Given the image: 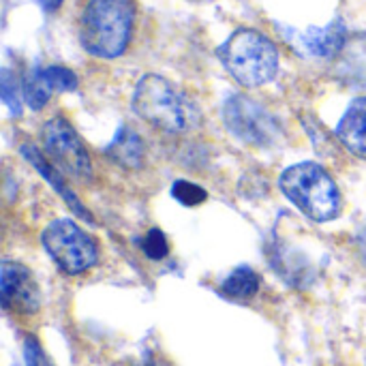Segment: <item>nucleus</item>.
Listing matches in <instances>:
<instances>
[{"label":"nucleus","instance_id":"nucleus-15","mask_svg":"<svg viewBox=\"0 0 366 366\" xmlns=\"http://www.w3.org/2000/svg\"><path fill=\"white\" fill-rule=\"evenodd\" d=\"M41 73H43L47 86L51 88V92H71L77 88V75L66 66L51 64V66L41 69Z\"/></svg>","mask_w":366,"mask_h":366},{"label":"nucleus","instance_id":"nucleus-7","mask_svg":"<svg viewBox=\"0 0 366 366\" xmlns=\"http://www.w3.org/2000/svg\"><path fill=\"white\" fill-rule=\"evenodd\" d=\"M223 120L227 129L242 142L253 146H270L279 137V124L255 101L236 94L223 107Z\"/></svg>","mask_w":366,"mask_h":366},{"label":"nucleus","instance_id":"nucleus-3","mask_svg":"<svg viewBox=\"0 0 366 366\" xmlns=\"http://www.w3.org/2000/svg\"><path fill=\"white\" fill-rule=\"evenodd\" d=\"M283 195L309 219L317 223L332 221L343 210V197L330 174L317 163H296L279 180Z\"/></svg>","mask_w":366,"mask_h":366},{"label":"nucleus","instance_id":"nucleus-22","mask_svg":"<svg viewBox=\"0 0 366 366\" xmlns=\"http://www.w3.org/2000/svg\"><path fill=\"white\" fill-rule=\"evenodd\" d=\"M144 366H152V365H144Z\"/></svg>","mask_w":366,"mask_h":366},{"label":"nucleus","instance_id":"nucleus-17","mask_svg":"<svg viewBox=\"0 0 366 366\" xmlns=\"http://www.w3.org/2000/svg\"><path fill=\"white\" fill-rule=\"evenodd\" d=\"M142 251L150 257V259H163L169 253V244L167 238L161 229H150L144 238H142Z\"/></svg>","mask_w":366,"mask_h":366},{"label":"nucleus","instance_id":"nucleus-16","mask_svg":"<svg viewBox=\"0 0 366 366\" xmlns=\"http://www.w3.org/2000/svg\"><path fill=\"white\" fill-rule=\"evenodd\" d=\"M172 195H174L182 206H199L202 202L208 199V193H206L202 187L193 184V182H189V180H178V182L174 184V189H172Z\"/></svg>","mask_w":366,"mask_h":366},{"label":"nucleus","instance_id":"nucleus-10","mask_svg":"<svg viewBox=\"0 0 366 366\" xmlns=\"http://www.w3.org/2000/svg\"><path fill=\"white\" fill-rule=\"evenodd\" d=\"M339 142L356 157L366 161V97L356 99L337 124Z\"/></svg>","mask_w":366,"mask_h":366},{"label":"nucleus","instance_id":"nucleus-12","mask_svg":"<svg viewBox=\"0 0 366 366\" xmlns=\"http://www.w3.org/2000/svg\"><path fill=\"white\" fill-rule=\"evenodd\" d=\"M259 290V277L255 270H251L249 266H242V268H236L221 285V292L227 296V298H234V300H247V298H253Z\"/></svg>","mask_w":366,"mask_h":366},{"label":"nucleus","instance_id":"nucleus-2","mask_svg":"<svg viewBox=\"0 0 366 366\" xmlns=\"http://www.w3.org/2000/svg\"><path fill=\"white\" fill-rule=\"evenodd\" d=\"M133 112L152 129L167 135L191 133L202 124L193 99L161 75H144L133 92Z\"/></svg>","mask_w":366,"mask_h":366},{"label":"nucleus","instance_id":"nucleus-18","mask_svg":"<svg viewBox=\"0 0 366 366\" xmlns=\"http://www.w3.org/2000/svg\"><path fill=\"white\" fill-rule=\"evenodd\" d=\"M19 84L17 77H13V73L9 69L2 71V101L6 103V107L11 109L13 116L21 114V105H19Z\"/></svg>","mask_w":366,"mask_h":366},{"label":"nucleus","instance_id":"nucleus-6","mask_svg":"<svg viewBox=\"0 0 366 366\" xmlns=\"http://www.w3.org/2000/svg\"><path fill=\"white\" fill-rule=\"evenodd\" d=\"M41 142L49 161L64 176H71L81 184L92 180V163L88 150L77 131L73 129V124L64 116H54L43 124Z\"/></svg>","mask_w":366,"mask_h":366},{"label":"nucleus","instance_id":"nucleus-14","mask_svg":"<svg viewBox=\"0 0 366 366\" xmlns=\"http://www.w3.org/2000/svg\"><path fill=\"white\" fill-rule=\"evenodd\" d=\"M343 43V30L335 24L328 30H311L305 36V45L309 47V51L317 54V56H332Z\"/></svg>","mask_w":366,"mask_h":366},{"label":"nucleus","instance_id":"nucleus-21","mask_svg":"<svg viewBox=\"0 0 366 366\" xmlns=\"http://www.w3.org/2000/svg\"><path fill=\"white\" fill-rule=\"evenodd\" d=\"M360 249H362V255H365L366 259V229L362 232V236H360Z\"/></svg>","mask_w":366,"mask_h":366},{"label":"nucleus","instance_id":"nucleus-11","mask_svg":"<svg viewBox=\"0 0 366 366\" xmlns=\"http://www.w3.org/2000/svg\"><path fill=\"white\" fill-rule=\"evenodd\" d=\"M107 157L114 159L122 167H139L144 161V144L135 131L129 127H122L116 135V139L107 148Z\"/></svg>","mask_w":366,"mask_h":366},{"label":"nucleus","instance_id":"nucleus-4","mask_svg":"<svg viewBox=\"0 0 366 366\" xmlns=\"http://www.w3.org/2000/svg\"><path fill=\"white\" fill-rule=\"evenodd\" d=\"M219 58L227 73L244 88H259L279 71V49L264 32L253 28L236 30L221 47Z\"/></svg>","mask_w":366,"mask_h":366},{"label":"nucleus","instance_id":"nucleus-9","mask_svg":"<svg viewBox=\"0 0 366 366\" xmlns=\"http://www.w3.org/2000/svg\"><path fill=\"white\" fill-rule=\"evenodd\" d=\"M21 154L32 163V167L51 184V189H56V193L71 206V210L77 214V217H81V219H86L88 223H94V219H92V214L81 206V202L77 199V195L66 187V182H64V174L54 165V163H49L47 159H45V154L41 152V150H36L32 144H24L21 148Z\"/></svg>","mask_w":366,"mask_h":366},{"label":"nucleus","instance_id":"nucleus-5","mask_svg":"<svg viewBox=\"0 0 366 366\" xmlns=\"http://www.w3.org/2000/svg\"><path fill=\"white\" fill-rule=\"evenodd\" d=\"M41 242L64 274H81L99 262V247L94 238L71 219L49 223Z\"/></svg>","mask_w":366,"mask_h":366},{"label":"nucleus","instance_id":"nucleus-19","mask_svg":"<svg viewBox=\"0 0 366 366\" xmlns=\"http://www.w3.org/2000/svg\"><path fill=\"white\" fill-rule=\"evenodd\" d=\"M24 360H26V366H54L34 337L24 339Z\"/></svg>","mask_w":366,"mask_h":366},{"label":"nucleus","instance_id":"nucleus-8","mask_svg":"<svg viewBox=\"0 0 366 366\" xmlns=\"http://www.w3.org/2000/svg\"><path fill=\"white\" fill-rule=\"evenodd\" d=\"M0 294L4 309L15 315H34L41 307V292L32 272L11 259L0 266Z\"/></svg>","mask_w":366,"mask_h":366},{"label":"nucleus","instance_id":"nucleus-1","mask_svg":"<svg viewBox=\"0 0 366 366\" xmlns=\"http://www.w3.org/2000/svg\"><path fill=\"white\" fill-rule=\"evenodd\" d=\"M135 26V0H86L77 15V39L86 54L116 60L129 49Z\"/></svg>","mask_w":366,"mask_h":366},{"label":"nucleus","instance_id":"nucleus-20","mask_svg":"<svg viewBox=\"0 0 366 366\" xmlns=\"http://www.w3.org/2000/svg\"><path fill=\"white\" fill-rule=\"evenodd\" d=\"M39 4L45 13H56L64 4V0H39Z\"/></svg>","mask_w":366,"mask_h":366},{"label":"nucleus","instance_id":"nucleus-13","mask_svg":"<svg viewBox=\"0 0 366 366\" xmlns=\"http://www.w3.org/2000/svg\"><path fill=\"white\" fill-rule=\"evenodd\" d=\"M21 94H24L26 105H28L30 109H34V112L43 109V107L49 103V99H51L54 92H51V88L47 86V81H45V77H43V73H41L39 66H34V69L24 77V81H21Z\"/></svg>","mask_w":366,"mask_h":366}]
</instances>
